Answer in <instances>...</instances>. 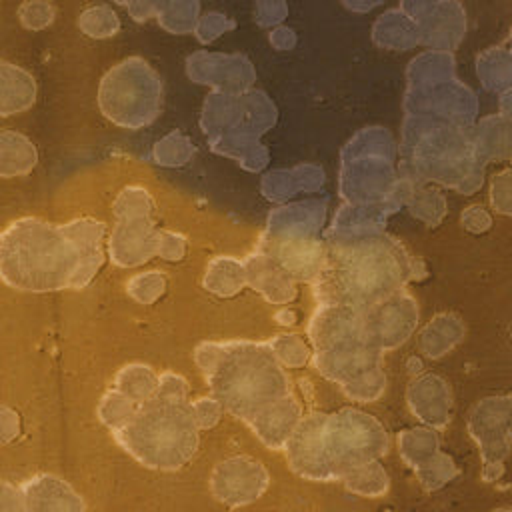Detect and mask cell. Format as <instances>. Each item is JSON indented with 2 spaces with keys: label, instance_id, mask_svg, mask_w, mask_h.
<instances>
[{
  "label": "cell",
  "instance_id": "2",
  "mask_svg": "<svg viewBox=\"0 0 512 512\" xmlns=\"http://www.w3.org/2000/svg\"><path fill=\"white\" fill-rule=\"evenodd\" d=\"M324 456L332 480L386 452L384 428L366 414L344 410L324 418Z\"/></svg>",
  "mask_w": 512,
  "mask_h": 512
},
{
  "label": "cell",
  "instance_id": "1",
  "mask_svg": "<svg viewBox=\"0 0 512 512\" xmlns=\"http://www.w3.org/2000/svg\"><path fill=\"white\" fill-rule=\"evenodd\" d=\"M318 278L330 304L366 312L398 294L408 268L396 244L366 242L324 258Z\"/></svg>",
  "mask_w": 512,
  "mask_h": 512
},
{
  "label": "cell",
  "instance_id": "3",
  "mask_svg": "<svg viewBox=\"0 0 512 512\" xmlns=\"http://www.w3.org/2000/svg\"><path fill=\"white\" fill-rule=\"evenodd\" d=\"M490 202L496 212L512 216V166L492 178Z\"/></svg>",
  "mask_w": 512,
  "mask_h": 512
}]
</instances>
